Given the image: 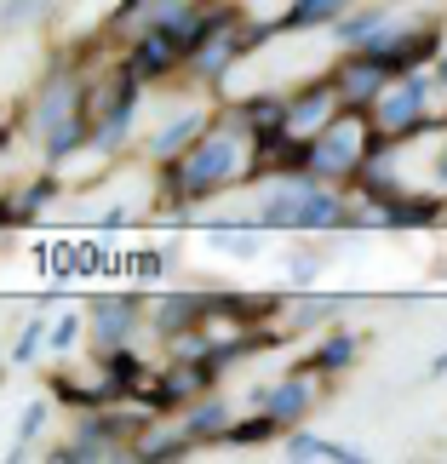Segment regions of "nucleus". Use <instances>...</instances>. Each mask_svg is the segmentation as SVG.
I'll use <instances>...</instances> for the list:
<instances>
[{
  "label": "nucleus",
  "mask_w": 447,
  "mask_h": 464,
  "mask_svg": "<svg viewBox=\"0 0 447 464\" xmlns=\"http://www.w3.org/2000/svg\"><path fill=\"white\" fill-rule=\"evenodd\" d=\"M241 138H253V127H247V115H229L224 127H212L201 132L195 144L178 155V167H172V189L178 195H212V189H224V184H236V172H241Z\"/></svg>",
  "instance_id": "obj_1"
},
{
  "label": "nucleus",
  "mask_w": 447,
  "mask_h": 464,
  "mask_svg": "<svg viewBox=\"0 0 447 464\" xmlns=\"http://www.w3.org/2000/svg\"><path fill=\"white\" fill-rule=\"evenodd\" d=\"M41 138H46V155H52V160H63V155L86 138L81 86L69 81V75H52L46 92H41Z\"/></svg>",
  "instance_id": "obj_2"
},
{
  "label": "nucleus",
  "mask_w": 447,
  "mask_h": 464,
  "mask_svg": "<svg viewBox=\"0 0 447 464\" xmlns=\"http://www.w3.org/2000/svg\"><path fill=\"white\" fill-rule=\"evenodd\" d=\"M424 75H402V81H390L379 98H373V121L367 127L384 138V144H402V138H413L424 127Z\"/></svg>",
  "instance_id": "obj_3"
},
{
  "label": "nucleus",
  "mask_w": 447,
  "mask_h": 464,
  "mask_svg": "<svg viewBox=\"0 0 447 464\" xmlns=\"http://www.w3.org/2000/svg\"><path fill=\"white\" fill-rule=\"evenodd\" d=\"M379 138V132H373ZM373 138L362 132V121H355V110L350 115H338L327 132H316L310 138V172H321V178H345V172H362V160L373 155Z\"/></svg>",
  "instance_id": "obj_4"
},
{
  "label": "nucleus",
  "mask_w": 447,
  "mask_h": 464,
  "mask_svg": "<svg viewBox=\"0 0 447 464\" xmlns=\"http://www.w3.org/2000/svg\"><path fill=\"white\" fill-rule=\"evenodd\" d=\"M338 81H310V86H298V92L287 98V132L293 138H316V132H327L333 121H338Z\"/></svg>",
  "instance_id": "obj_5"
},
{
  "label": "nucleus",
  "mask_w": 447,
  "mask_h": 464,
  "mask_svg": "<svg viewBox=\"0 0 447 464\" xmlns=\"http://www.w3.org/2000/svg\"><path fill=\"white\" fill-rule=\"evenodd\" d=\"M333 81H338V98H345V110H373V98L390 86V69L367 52V58H350Z\"/></svg>",
  "instance_id": "obj_6"
},
{
  "label": "nucleus",
  "mask_w": 447,
  "mask_h": 464,
  "mask_svg": "<svg viewBox=\"0 0 447 464\" xmlns=\"http://www.w3.org/2000/svg\"><path fill=\"white\" fill-rule=\"evenodd\" d=\"M184 58H189V52L178 46V34L167 24H160V29H144V41H138V52H132V69L144 81H155V75H167V69H178Z\"/></svg>",
  "instance_id": "obj_7"
},
{
  "label": "nucleus",
  "mask_w": 447,
  "mask_h": 464,
  "mask_svg": "<svg viewBox=\"0 0 447 464\" xmlns=\"http://www.w3.org/2000/svg\"><path fill=\"white\" fill-rule=\"evenodd\" d=\"M310 189L316 184H304V178H293V184H281L270 201L258 207V224L264 229H298V218H304V201H310Z\"/></svg>",
  "instance_id": "obj_8"
},
{
  "label": "nucleus",
  "mask_w": 447,
  "mask_h": 464,
  "mask_svg": "<svg viewBox=\"0 0 447 464\" xmlns=\"http://www.w3.org/2000/svg\"><path fill=\"white\" fill-rule=\"evenodd\" d=\"M258 407L281 424V430H293V424L310 413V384H304V379H287V384H276V390H258Z\"/></svg>",
  "instance_id": "obj_9"
},
{
  "label": "nucleus",
  "mask_w": 447,
  "mask_h": 464,
  "mask_svg": "<svg viewBox=\"0 0 447 464\" xmlns=\"http://www.w3.org/2000/svg\"><path fill=\"white\" fill-rule=\"evenodd\" d=\"M229 58H241V34L229 29V24H219L201 46H195V69H201V81H219Z\"/></svg>",
  "instance_id": "obj_10"
},
{
  "label": "nucleus",
  "mask_w": 447,
  "mask_h": 464,
  "mask_svg": "<svg viewBox=\"0 0 447 464\" xmlns=\"http://www.w3.org/2000/svg\"><path fill=\"white\" fill-rule=\"evenodd\" d=\"M92 327H98V338H103V344H110V355H115V344L138 327V298H98Z\"/></svg>",
  "instance_id": "obj_11"
},
{
  "label": "nucleus",
  "mask_w": 447,
  "mask_h": 464,
  "mask_svg": "<svg viewBox=\"0 0 447 464\" xmlns=\"http://www.w3.org/2000/svg\"><path fill=\"white\" fill-rule=\"evenodd\" d=\"M436 218H442V201H436V195H390V201H384V224H396V229L436 224Z\"/></svg>",
  "instance_id": "obj_12"
},
{
  "label": "nucleus",
  "mask_w": 447,
  "mask_h": 464,
  "mask_svg": "<svg viewBox=\"0 0 447 464\" xmlns=\"http://www.w3.org/2000/svg\"><path fill=\"white\" fill-rule=\"evenodd\" d=\"M201 315H207V304H201V298L178 293V298H160V304H155V327L167 333V338H184V327H195Z\"/></svg>",
  "instance_id": "obj_13"
},
{
  "label": "nucleus",
  "mask_w": 447,
  "mask_h": 464,
  "mask_svg": "<svg viewBox=\"0 0 447 464\" xmlns=\"http://www.w3.org/2000/svg\"><path fill=\"white\" fill-rule=\"evenodd\" d=\"M281 448H287V459H304V464H316V459L350 464V459H355L350 448H338V441H327V436H310V430H293L287 441H281Z\"/></svg>",
  "instance_id": "obj_14"
},
{
  "label": "nucleus",
  "mask_w": 447,
  "mask_h": 464,
  "mask_svg": "<svg viewBox=\"0 0 447 464\" xmlns=\"http://www.w3.org/2000/svg\"><path fill=\"white\" fill-rule=\"evenodd\" d=\"M345 224H350V218H345V201H338V195H327V189H310L298 229H345Z\"/></svg>",
  "instance_id": "obj_15"
},
{
  "label": "nucleus",
  "mask_w": 447,
  "mask_h": 464,
  "mask_svg": "<svg viewBox=\"0 0 447 464\" xmlns=\"http://www.w3.org/2000/svg\"><path fill=\"white\" fill-rule=\"evenodd\" d=\"M345 6H350V0H293V12L281 17L276 29H316V24H333Z\"/></svg>",
  "instance_id": "obj_16"
},
{
  "label": "nucleus",
  "mask_w": 447,
  "mask_h": 464,
  "mask_svg": "<svg viewBox=\"0 0 447 464\" xmlns=\"http://www.w3.org/2000/svg\"><path fill=\"white\" fill-rule=\"evenodd\" d=\"M350 362H355V338H350V333L321 338V350L310 355V367H316V372H338V367H350Z\"/></svg>",
  "instance_id": "obj_17"
},
{
  "label": "nucleus",
  "mask_w": 447,
  "mask_h": 464,
  "mask_svg": "<svg viewBox=\"0 0 447 464\" xmlns=\"http://www.w3.org/2000/svg\"><path fill=\"white\" fill-rule=\"evenodd\" d=\"M258 229H264V224H247V229H229V224H219V229H207V236H212V246H219V253L253 258V246H258Z\"/></svg>",
  "instance_id": "obj_18"
},
{
  "label": "nucleus",
  "mask_w": 447,
  "mask_h": 464,
  "mask_svg": "<svg viewBox=\"0 0 447 464\" xmlns=\"http://www.w3.org/2000/svg\"><path fill=\"white\" fill-rule=\"evenodd\" d=\"M195 138H201V115H178L172 127H160V132H155V155H172V150L195 144Z\"/></svg>",
  "instance_id": "obj_19"
},
{
  "label": "nucleus",
  "mask_w": 447,
  "mask_h": 464,
  "mask_svg": "<svg viewBox=\"0 0 447 464\" xmlns=\"http://www.w3.org/2000/svg\"><path fill=\"white\" fill-rule=\"evenodd\" d=\"M276 430H281V424L270 413H258V419H247V424H229L224 441H229V448H258V441H270Z\"/></svg>",
  "instance_id": "obj_20"
},
{
  "label": "nucleus",
  "mask_w": 447,
  "mask_h": 464,
  "mask_svg": "<svg viewBox=\"0 0 447 464\" xmlns=\"http://www.w3.org/2000/svg\"><path fill=\"white\" fill-rule=\"evenodd\" d=\"M184 430L201 441V436H212V430H224V401L219 396H201V407H195V413L184 419Z\"/></svg>",
  "instance_id": "obj_21"
},
{
  "label": "nucleus",
  "mask_w": 447,
  "mask_h": 464,
  "mask_svg": "<svg viewBox=\"0 0 447 464\" xmlns=\"http://www.w3.org/2000/svg\"><path fill=\"white\" fill-rule=\"evenodd\" d=\"M46 6H52V0H0V29L29 24V17H41Z\"/></svg>",
  "instance_id": "obj_22"
},
{
  "label": "nucleus",
  "mask_w": 447,
  "mask_h": 464,
  "mask_svg": "<svg viewBox=\"0 0 447 464\" xmlns=\"http://www.w3.org/2000/svg\"><path fill=\"white\" fill-rule=\"evenodd\" d=\"M189 430L184 436H160V441H144V448H138V459H178V453H189Z\"/></svg>",
  "instance_id": "obj_23"
},
{
  "label": "nucleus",
  "mask_w": 447,
  "mask_h": 464,
  "mask_svg": "<svg viewBox=\"0 0 447 464\" xmlns=\"http://www.w3.org/2000/svg\"><path fill=\"white\" fill-rule=\"evenodd\" d=\"M41 424H46V401H29V407H24V424H17V436L34 441V430H41Z\"/></svg>",
  "instance_id": "obj_24"
},
{
  "label": "nucleus",
  "mask_w": 447,
  "mask_h": 464,
  "mask_svg": "<svg viewBox=\"0 0 447 464\" xmlns=\"http://www.w3.org/2000/svg\"><path fill=\"white\" fill-rule=\"evenodd\" d=\"M75 333H81V321H75V315H63L58 327H52V350H69V344H75Z\"/></svg>",
  "instance_id": "obj_25"
},
{
  "label": "nucleus",
  "mask_w": 447,
  "mask_h": 464,
  "mask_svg": "<svg viewBox=\"0 0 447 464\" xmlns=\"http://www.w3.org/2000/svg\"><path fill=\"white\" fill-rule=\"evenodd\" d=\"M41 355V327H29L24 338H17V350H12V362H34Z\"/></svg>",
  "instance_id": "obj_26"
},
{
  "label": "nucleus",
  "mask_w": 447,
  "mask_h": 464,
  "mask_svg": "<svg viewBox=\"0 0 447 464\" xmlns=\"http://www.w3.org/2000/svg\"><path fill=\"white\" fill-rule=\"evenodd\" d=\"M316 276H321V264H316L310 253H304V258L293 264V281H298V287H310V281H316Z\"/></svg>",
  "instance_id": "obj_27"
},
{
  "label": "nucleus",
  "mask_w": 447,
  "mask_h": 464,
  "mask_svg": "<svg viewBox=\"0 0 447 464\" xmlns=\"http://www.w3.org/2000/svg\"><path fill=\"white\" fill-rule=\"evenodd\" d=\"M431 372H447V350H442V355H436V362H431Z\"/></svg>",
  "instance_id": "obj_28"
},
{
  "label": "nucleus",
  "mask_w": 447,
  "mask_h": 464,
  "mask_svg": "<svg viewBox=\"0 0 447 464\" xmlns=\"http://www.w3.org/2000/svg\"><path fill=\"white\" fill-rule=\"evenodd\" d=\"M436 172H442V178H447V150H442V160H436Z\"/></svg>",
  "instance_id": "obj_29"
},
{
  "label": "nucleus",
  "mask_w": 447,
  "mask_h": 464,
  "mask_svg": "<svg viewBox=\"0 0 447 464\" xmlns=\"http://www.w3.org/2000/svg\"><path fill=\"white\" fill-rule=\"evenodd\" d=\"M442 81H447V52H442Z\"/></svg>",
  "instance_id": "obj_30"
}]
</instances>
